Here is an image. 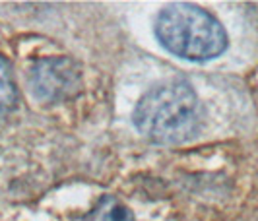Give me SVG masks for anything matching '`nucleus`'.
I'll use <instances>...</instances> for the list:
<instances>
[{"instance_id": "39448f33", "label": "nucleus", "mask_w": 258, "mask_h": 221, "mask_svg": "<svg viewBox=\"0 0 258 221\" xmlns=\"http://www.w3.org/2000/svg\"><path fill=\"white\" fill-rule=\"evenodd\" d=\"M18 99V88L10 62L0 56V120L12 113L14 105Z\"/></svg>"}, {"instance_id": "f03ea898", "label": "nucleus", "mask_w": 258, "mask_h": 221, "mask_svg": "<svg viewBox=\"0 0 258 221\" xmlns=\"http://www.w3.org/2000/svg\"><path fill=\"white\" fill-rule=\"evenodd\" d=\"M155 37L175 56L202 62L227 49V33L212 14L190 4L173 2L155 18Z\"/></svg>"}, {"instance_id": "f257e3e1", "label": "nucleus", "mask_w": 258, "mask_h": 221, "mask_svg": "<svg viewBox=\"0 0 258 221\" xmlns=\"http://www.w3.org/2000/svg\"><path fill=\"white\" fill-rule=\"evenodd\" d=\"M200 120V99L190 84L181 80L163 82L146 91L134 109V126L155 143L186 142L198 130Z\"/></svg>"}, {"instance_id": "7ed1b4c3", "label": "nucleus", "mask_w": 258, "mask_h": 221, "mask_svg": "<svg viewBox=\"0 0 258 221\" xmlns=\"http://www.w3.org/2000/svg\"><path fill=\"white\" fill-rule=\"evenodd\" d=\"M27 82L33 95L41 101H62L78 91L80 72L72 60L54 56L33 66Z\"/></svg>"}, {"instance_id": "20e7f679", "label": "nucleus", "mask_w": 258, "mask_h": 221, "mask_svg": "<svg viewBox=\"0 0 258 221\" xmlns=\"http://www.w3.org/2000/svg\"><path fill=\"white\" fill-rule=\"evenodd\" d=\"M82 221H136L134 213L126 204L115 196H103L93 208L84 215Z\"/></svg>"}]
</instances>
